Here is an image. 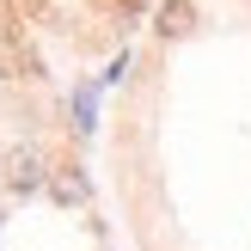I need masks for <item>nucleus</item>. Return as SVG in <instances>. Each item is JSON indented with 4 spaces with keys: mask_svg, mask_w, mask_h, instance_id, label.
Listing matches in <instances>:
<instances>
[{
    "mask_svg": "<svg viewBox=\"0 0 251 251\" xmlns=\"http://www.w3.org/2000/svg\"><path fill=\"white\" fill-rule=\"evenodd\" d=\"M0 178H6V190L12 196H31V190H43V159L31 153V147H6V159H0Z\"/></svg>",
    "mask_w": 251,
    "mask_h": 251,
    "instance_id": "obj_1",
    "label": "nucleus"
},
{
    "mask_svg": "<svg viewBox=\"0 0 251 251\" xmlns=\"http://www.w3.org/2000/svg\"><path fill=\"white\" fill-rule=\"evenodd\" d=\"M159 31L166 37H190L196 31V6L190 0H166V6H159Z\"/></svg>",
    "mask_w": 251,
    "mask_h": 251,
    "instance_id": "obj_2",
    "label": "nucleus"
},
{
    "mask_svg": "<svg viewBox=\"0 0 251 251\" xmlns=\"http://www.w3.org/2000/svg\"><path fill=\"white\" fill-rule=\"evenodd\" d=\"M49 196H55L61 208L86 202V178H74V166H68V172H55V178H49Z\"/></svg>",
    "mask_w": 251,
    "mask_h": 251,
    "instance_id": "obj_3",
    "label": "nucleus"
},
{
    "mask_svg": "<svg viewBox=\"0 0 251 251\" xmlns=\"http://www.w3.org/2000/svg\"><path fill=\"white\" fill-rule=\"evenodd\" d=\"M74 117H80L74 129H92V92H80V98H74Z\"/></svg>",
    "mask_w": 251,
    "mask_h": 251,
    "instance_id": "obj_4",
    "label": "nucleus"
}]
</instances>
